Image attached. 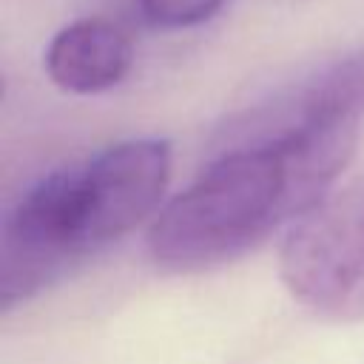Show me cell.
<instances>
[{"label": "cell", "instance_id": "1", "mask_svg": "<svg viewBox=\"0 0 364 364\" xmlns=\"http://www.w3.org/2000/svg\"><path fill=\"white\" fill-rule=\"evenodd\" d=\"M364 122V97L324 68L273 108L256 111L148 228V253L168 270H205L259 247L299 222L347 168Z\"/></svg>", "mask_w": 364, "mask_h": 364}, {"label": "cell", "instance_id": "2", "mask_svg": "<svg viewBox=\"0 0 364 364\" xmlns=\"http://www.w3.org/2000/svg\"><path fill=\"white\" fill-rule=\"evenodd\" d=\"M168 179L171 145L156 136L114 142L37 179L0 228L3 313L159 213Z\"/></svg>", "mask_w": 364, "mask_h": 364}, {"label": "cell", "instance_id": "3", "mask_svg": "<svg viewBox=\"0 0 364 364\" xmlns=\"http://www.w3.org/2000/svg\"><path fill=\"white\" fill-rule=\"evenodd\" d=\"M279 276L287 293L316 316L364 318V173L330 191L290 228Z\"/></svg>", "mask_w": 364, "mask_h": 364}, {"label": "cell", "instance_id": "4", "mask_svg": "<svg viewBox=\"0 0 364 364\" xmlns=\"http://www.w3.org/2000/svg\"><path fill=\"white\" fill-rule=\"evenodd\" d=\"M131 63L128 34L105 17H80L63 26L46 48V71L68 94L108 91L125 80Z\"/></svg>", "mask_w": 364, "mask_h": 364}, {"label": "cell", "instance_id": "5", "mask_svg": "<svg viewBox=\"0 0 364 364\" xmlns=\"http://www.w3.org/2000/svg\"><path fill=\"white\" fill-rule=\"evenodd\" d=\"M142 17L156 28H193L205 20H210L225 0H136Z\"/></svg>", "mask_w": 364, "mask_h": 364}, {"label": "cell", "instance_id": "6", "mask_svg": "<svg viewBox=\"0 0 364 364\" xmlns=\"http://www.w3.org/2000/svg\"><path fill=\"white\" fill-rule=\"evenodd\" d=\"M336 65H338V71L344 74V80H347L353 88H358V91L364 94V48L355 51V54H350L347 60H341V63H336Z\"/></svg>", "mask_w": 364, "mask_h": 364}]
</instances>
